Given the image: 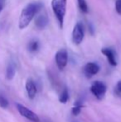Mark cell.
Segmentation results:
<instances>
[{"instance_id":"obj_16","label":"cell","mask_w":121,"mask_h":122,"mask_svg":"<svg viewBox=\"0 0 121 122\" xmlns=\"http://www.w3.org/2000/svg\"><path fill=\"white\" fill-rule=\"evenodd\" d=\"M8 106H9V102H8V99L3 94L0 93V107L3 109H7Z\"/></svg>"},{"instance_id":"obj_19","label":"cell","mask_w":121,"mask_h":122,"mask_svg":"<svg viewBox=\"0 0 121 122\" xmlns=\"http://www.w3.org/2000/svg\"><path fill=\"white\" fill-rule=\"evenodd\" d=\"M3 8H4V4H2V3H0V13H1L2 10L3 9Z\"/></svg>"},{"instance_id":"obj_7","label":"cell","mask_w":121,"mask_h":122,"mask_svg":"<svg viewBox=\"0 0 121 122\" xmlns=\"http://www.w3.org/2000/svg\"><path fill=\"white\" fill-rule=\"evenodd\" d=\"M101 53L106 56L107 60H108V62L110 63L111 66H117V61H116V58H115V51H114L113 49L109 48V47H105V48L101 49Z\"/></svg>"},{"instance_id":"obj_12","label":"cell","mask_w":121,"mask_h":122,"mask_svg":"<svg viewBox=\"0 0 121 122\" xmlns=\"http://www.w3.org/2000/svg\"><path fill=\"white\" fill-rule=\"evenodd\" d=\"M39 47H40V44H39V42L36 39H32L31 40L28 44V51L31 53H34L36 51H38Z\"/></svg>"},{"instance_id":"obj_5","label":"cell","mask_w":121,"mask_h":122,"mask_svg":"<svg viewBox=\"0 0 121 122\" xmlns=\"http://www.w3.org/2000/svg\"><path fill=\"white\" fill-rule=\"evenodd\" d=\"M16 107L18 111L22 116L25 117L26 119L29 120V121L32 122H40V119H39L38 116L36 115L33 111H32L26 106H23L22 104H16Z\"/></svg>"},{"instance_id":"obj_17","label":"cell","mask_w":121,"mask_h":122,"mask_svg":"<svg viewBox=\"0 0 121 122\" xmlns=\"http://www.w3.org/2000/svg\"><path fill=\"white\" fill-rule=\"evenodd\" d=\"M115 94L118 96L121 95V81H119L115 86Z\"/></svg>"},{"instance_id":"obj_4","label":"cell","mask_w":121,"mask_h":122,"mask_svg":"<svg viewBox=\"0 0 121 122\" xmlns=\"http://www.w3.org/2000/svg\"><path fill=\"white\" fill-rule=\"evenodd\" d=\"M91 93L98 100H102L106 93V86L100 81H95L91 86Z\"/></svg>"},{"instance_id":"obj_10","label":"cell","mask_w":121,"mask_h":122,"mask_svg":"<svg viewBox=\"0 0 121 122\" xmlns=\"http://www.w3.org/2000/svg\"><path fill=\"white\" fill-rule=\"evenodd\" d=\"M49 20L46 14H41L37 17L35 19V25L37 29L39 30H43L47 25H48Z\"/></svg>"},{"instance_id":"obj_9","label":"cell","mask_w":121,"mask_h":122,"mask_svg":"<svg viewBox=\"0 0 121 122\" xmlns=\"http://www.w3.org/2000/svg\"><path fill=\"white\" fill-rule=\"evenodd\" d=\"M26 91L28 96L29 97V99L33 100L36 97V94H37V86L35 85V82L33 81L32 79H28L26 82Z\"/></svg>"},{"instance_id":"obj_1","label":"cell","mask_w":121,"mask_h":122,"mask_svg":"<svg viewBox=\"0 0 121 122\" xmlns=\"http://www.w3.org/2000/svg\"><path fill=\"white\" fill-rule=\"evenodd\" d=\"M42 8V4L41 3L33 2L30 3L23 8L22 10L21 14L19 17V21H18V27L20 29H24L29 25L32 22L33 18L36 16L38 12Z\"/></svg>"},{"instance_id":"obj_3","label":"cell","mask_w":121,"mask_h":122,"mask_svg":"<svg viewBox=\"0 0 121 122\" xmlns=\"http://www.w3.org/2000/svg\"><path fill=\"white\" fill-rule=\"evenodd\" d=\"M85 37V27L81 22L76 23L72 31V42L76 45H79L82 42Z\"/></svg>"},{"instance_id":"obj_8","label":"cell","mask_w":121,"mask_h":122,"mask_svg":"<svg viewBox=\"0 0 121 122\" xmlns=\"http://www.w3.org/2000/svg\"><path fill=\"white\" fill-rule=\"evenodd\" d=\"M100 71V66L95 62H89L85 66L84 71L87 77H91L92 76L96 75Z\"/></svg>"},{"instance_id":"obj_18","label":"cell","mask_w":121,"mask_h":122,"mask_svg":"<svg viewBox=\"0 0 121 122\" xmlns=\"http://www.w3.org/2000/svg\"><path fill=\"white\" fill-rule=\"evenodd\" d=\"M115 9L120 15H121V0H117L115 2Z\"/></svg>"},{"instance_id":"obj_14","label":"cell","mask_w":121,"mask_h":122,"mask_svg":"<svg viewBox=\"0 0 121 122\" xmlns=\"http://www.w3.org/2000/svg\"><path fill=\"white\" fill-rule=\"evenodd\" d=\"M68 99H69V92H68L67 89L65 88L63 92L61 93L60 97H59V101L61 104H66L67 102Z\"/></svg>"},{"instance_id":"obj_11","label":"cell","mask_w":121,"mask_h":122,"mask_svg":"<svg viewBox=\"0 0 121 122\" xmlns=\"http://www.w3.org/2000/svg\"><path fill=\"white\" fill-rule=\"evenodd\" d=\"M16 70H17L16 63L13 61H10L6 68V78L8 81H11L13 79L15 74H16Z\"/></svg>"},{"instance_id":"obj_15","label":"cell","mask_w":121,"mask_h":122,"mask_svg":"<svg viewBox=\"0 0 121 122\" xmlns=\"http://www.w3.org/2000/svg\"><path fill=\"white\" fill-rule=\"evenodd\" d=\"M83 106H83L82 104H81V103H79V102H76V104H75V106L72 107V109H71V113H72L73 116H77L78 115L81 113V108H82Z\"/></svg>"},{"instance_id":"obj_13","label":"cell","mask_w":121,"mask_h":122,"mask_svg":"<svg viewBox=\"0 0 121 122\" xmlns=\"http://www.w3.org/2000/svg\"><path fill=\"white\" fill-rule=\"evenodd\" d=\"M77 3L80 9L83 13H87L89 12V7L86 0H77Z\"/></svg>"},{"instance_id":"obj_20","label":"cell","mask_w":121,"mask_h":122,"mask_svg":"<svg viewBox=\"0 0 121 122\" xmlns=\"http://www.w3.org/2000/svg\"><path fill=\"white\" fill-rule=\"evenodd\" d=\"M5 3V0H0V3H2V4H4Z\"/></svg>"},{"instance_id":"obj_6","label":"cell","mask_w":121,"mask_h":122,"mask_svg":"<svg viewBox=\"0 0 121 122\" xmlns=\"http://www.w3.org/2000/svg\"><path fill=\"white\" fill-rule=\"evenodd\" d=\"M55 60H56V63H57V67L59 68V70L62 71V70L66 67V64H67V61H68L67 51L65 48L60 49L56 53Z\"/></svg>"},{"instance_id":"obj_2","label":"cell","mask_w":121,"mask_h":122,"mask_svg":"<svg viewBox=\"0 0 121 122\" xmlns=\"http://www.w3.org/2000/svg\"><path fill=\"white\" fill-rule=\"evenodd\" d=\"M66 3L67 0H52V8L58 21L60 28H62L64 25L65 15L66 12Z\"/></svg>"}]
</instances>
